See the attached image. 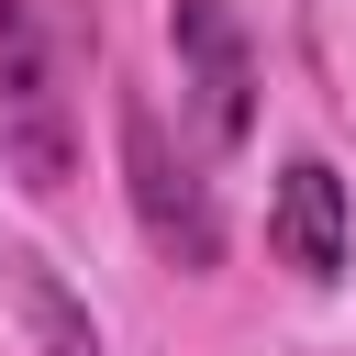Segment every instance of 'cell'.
<instances>
[{
    "label": "cell",
    "instance_id": "3957f363",
    "mask_svg": "<svg viewBox=\"0 0 356 356\" xmlns=\"http://www.w3.org/2000/svg\"><path fill=\"white\" fill-rule=\"evenodd\" d=\"M167 44H178V89H189V122L200 145H245L256 134V44L234 22V0H178L167 11Z\"/></svg>",
    "mask_w": 356,
    "mask_h": 356
},
{
    "label": "cell",
    "instance_id": "6da1fadb",
    "mask_svg": "<svg viewBox=\"0 0 356 356\" xmlns=\"http://www.w3.org/2000/svg\"><path fill=\"white\" fill-rule=\"evenodd\" d=\"M111 134H122V189H134V222H145V245H156L178 278H200V267L222 256V211H211V178H200V167L167 145L156 100H134V89H122Z\"/></svg>",
    "mask_w": 356,
    "mask_h": 356
},
{
    "label": "cell",
    "instance_id": "277c9868",
    "mask_svg": "<svg viewBox=\"0 0 356 356\" xmlns=\"http://www.w3.org/2000/svg\"><path fill=\"white\" fill-rule=\"evenodd\" d=\"M267 256H278L289 278H312V289L345 278L356 211H345V178H334L323 156H289V167H278V189H267Z\"/></svg>",
    "mask_w": 356,
    "mask_h": 356
},
{
    "label": "cell",
    "instance_id": "7a4b0ae2",
    "mask_svg": "<svg viewBox=\"0 0 356 356\" xmlns=\"http://www.w3.org/2000/svg\"><path fill=\"white\" fill-rule=\"evenodd\" d=\"M0 156L33 200L67 189L78 167V122H67V89H56V56L33 33V0H0Z\"/></svg>",
    "mask_w": 356,
    "mask_h": 356
},
{
    "label": "cell",
    "instance_id": "5b68a950",
    "mask_svg": "<svg viewBox=\"0 0 356 356\" xmlns=\"http://www.w3.org/2000/svg\"><path fill=\"white\" fill-rule=\"evenodd\" d=\"M11 300H22V323H33L44 356H100V323L67 300V278H56L44 256H11Z\"/></svg>",
    "mask_w": 356,
    "mask_h": 356
}]
</instances>
